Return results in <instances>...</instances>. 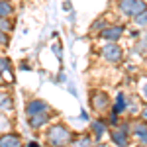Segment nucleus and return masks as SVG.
<instances>
[{"mask_svg":"<svg viewBox=\"0 0 147 147\" xmlns=\"http://www.w3.org/2000/svg\"><path fill=\"white\" fill-rule=\"evenodd\" d=\"M47 143L51 147H67L71 141H73V131L69 129L67 125L63 124H55L47 129Z\"/></svg>","mask_w":147,"mask_h":147,"instance_id":"obj_1","label":"nucleus"},{"mask_svg":"<svg viewBox=\"0 0 147 147\" xmlns=\"http://www.w3.org/2000/svg\"><path fill=\"white\" fill-rule=\"evenodd\" d=\"M145 8H147V4L143 0H120V10H122V14L129 16V18L139 16Z\"/></svg>","mask_w":147,"mask_h":147,"instance_id":"obj_2","label":"nucleus"},{"mask_svg":"<svg viewBox=\"0 0 147 147\" xmlns=\"http://www.w3.org/2000/svg\"><path fill=\"white\" fill-rule=\"evenodd\" d=\"M102 57L108 63H120L122 61V49H120L118 43L110 41V43H106V45L102 47Z\"/></svg>","mask_w":147,"mask_h":147,"instance_id":"obj_3","label":"nucleus"},{"mask_svg":"<svg viewBox=\"0 0 147 147\" xmlns=\"http://www.w3.org/2000/svg\"><path fill=\"white\" fill-rule=\"evenodd\" d=\"M122 34H124V26H108L100 32V37L106 41H116L122 37Z\"/></svg>","mask_w":147,"mask_h":147,"instance_id":"obj_4","label":"nucleus"},{"mask_svg":"<svg viewBox=\"0 0 147 147\" xmlns=\"http://www.w3.org/2000/svg\"><path fill=\"white\" fill-rule=\"evenodd\" d=\"M112 141H114L118 147H127V143H129V137H127L125 127H116V129H114V131H112Z\"/></svg>","mask_w":147,"mask_h":147,"instance_id":"obj_5","label":"nucleus"},{"mask_svg":"<svg viewBox=\"0 0 147 147\" xmlns=\"http://www.w3.org/2000/svg\"><path fill=\"white\" fill-rule=\"evenodd\" d=\"M108 96L104 94V92H94L92 94V106H94V110H98V112H104L106 108H108Z\"/></svg>","mask_w":147,"mask_h":147,"instance_id":"obj_6","label":"nucleus"},{"mask_svg":"<svg viewBox=\"0 0 147 147\" xmlns=\"http://www.w3.org/2000/svg\"><path fill=\"white\" fill-rule=\"evenodd\" d=\"M0 147H22V137L16 134H4L0 136Z\"/></svg>","mask_w":147,"mask_h":147,"instance_id":"obj_7","label":"nucleus"},{"mask_svg":"<svg viewBox=\"0 0 147 147\" xmlns=\"http://www.w3.org/2000/svg\"><path fill=\"white\" fill-rule=\"evenodd\" d=\"M49 106H47L43 100H32L28 106H26V112L28 116H34V114H41V112H47Z\"/></svg>","mask_w":147,"mask_h":147,"instance_id":"obj_8","label":"nucleus"},{"mask_svg":"<svg viewBox=\"0 0 147 147\" xmlns=\"http://www.w3.org/2000/svg\"><path fill=\"white\" fill-rule=\"evenodd\" d=\"M30 118V125L32 127H41V125H45L49 122V116L47 112H41V114H34V116H28Z\"/></svg>","mask_w":147,"mask_h":147,"instance_id":"obj_9","label":"nucleus"},{"mask_svg":"<svg viewBox=\"0 0 147 147\" xmlns=\"http://www.w3.org/2000/svg\"><path fill=\"white\" fill-rule=\"evenodd\" d=\"M125 104H127V100H125V96H124V92H120L118 96H116V100H114V108H112V114H118L120 112H124L125 110Z\"/></svg>","mask_w":147,"mask_h":147,"instance_id":"obj_10","label":"nucleus"},{"mask_svg":"<svg viewBox=\"0 0 147 147\" xmlns=\"http://www.w3.org/2000/svg\"><path fill=\"white\" fill-rule=\"evenodd\" d=\"M92 131H94V137H96V139H102L104 131H106V124H104V122H100V120L92 122Z\"/></svg>","mask_w":147,"mask_h":147,"instance_id":"obj_11","label":"nucleus"},{"mask_svg":"<svg viewBox=\"0 0 147 147\" xmlns=\"http://www.w3.org/2000/svg\"><path fill=\"white\" fill-rule=\"evenodd\" d=\"M12 4L8 2V0H0V18H8L12 14Z\"/></svg>","mask_w":147,"mask_h":147,"instance_id":"obj_12","label":"nucleus"},{"mask_svg":"<svg viewBox=\"0 0 147 147\" xmlns=\"http://www.w3.org/2000/svg\"><path fill=\"white\" fill-rule=\"evenodd\" d=\"M12 98L8 96V94H2L0 96V110H12Z\"/></svg>","mask_w":147,"mask_h":147,"instance_id":"obj_13","label":"nucleus"},{"mask_svg":"<svg viewBox=\"0 0 147 147\" xmlns=\"http://www.w3.org/2000/svg\"><path fill=\"white\" fill-rule=\"evenodd\" d=\"M73 145H75V147H92V139L88 136H82V137H79Z\"/></svg>","mask_w":147,"mask_h":147,"instance_id":"obj_14","label":"nucleus"},{"mask_svg":"<svg viewBox=\"0 0 147 147\" xmlns=\"http://www.w3.org/2000/svg\"><path fill=\"white\" fill-rule=\"evenodd\" d=\"M136 136L139 137L141 141H147V125H143V124L136 125Z\"/></svg>","mask_w":147,"mask_h":147,"instance_id":"obj_15","label":"nucleus"},{"mask_svg":"<svg viewBox=\"0 0 147 147\" xmlns=\"http://www.w3.org/2000/svg\"><path fill=\"white\" fill-rule=\"evenodd\" d=\"M10 127H12L10 120H8L4 114H0V134H2V131H10Z\"/></svg>","mask_w":147,"mask_h":147,"instance_id":"obj_16","label":"nucleus"},{"mask_svg":"<svg viewBox=\"0 0 147 147\" xmlns=\"http://www.w3.org/2000/svg\"><path fill=\"white\" fill-rule=\"evenodd\" d=\"M136 24L137 26H141V28H147V8L139 16H136Z\"/></svg>","mask_w":147,"mask_h":147,"instance_id":"obj_17","label":"nucleus"},{"mask_svg":"<svg viewBox=\"0 0 147 147\" xmlns=\"http://www.w3.org/2000/svg\"><path fill=\"white\" fill-rule=\"evenodd\" d=\"M10 30H12V24L8 22L6 18H0V32H2V34H8Z\"/></svg>","mask_w":147,"mask_h":147,"instance_id":"obj_18","label":"nucleus"},{"mask_svg":"<svg viewBox=\"0 0 147 147\" xmlns=\"http://www.w3.org/2000/svg\"><path fill=\"white\" fill-rule=\"evenodd\" d=\"M141 120H143V124H147V106L141 108Z\"/></svg>","mask_w":147,"mask_h":147,"instance_id":"obj_19","label":"nucleus"},{"mask_svg":"<svg viewBox=\"0 0 147 147\" xmlns=\"http://www.w3.org/2000/svg\"><path fill=\"white\" fill-rule=\"evenodd\" d=\"M2 71H8V61H2V59H0V73H2Z\"/></svg>","mask_w":147,"mask_h":147,"instance_id":"obj_20","label":"nucleus"},{"mask_svg":"<svg viewBox=\"0 0 147 147\" xmlns=\"http://www.w3.org/2000/svg\"><path fill=\"white\" fill-rule=\"evenodd\" d=\"M0 43H4V45L8 43V35H6V34H2V32H0Z\"/></svg>","mask_w":147,"mask_h":147,"instance_id":"obj_21","label":"nucleus"},{"mask_svg":"<svg viewBox=\"0 0 147 147\" xmlns=\"http://www.w3.org/2000/svg\"><path fill=\"white\" fill-rule=\"evenodd\" d=\"M141 94H143V98L147 100V82H143V84H141Z\"/></svg>","mask_w":147,"mask_h":147,"instance_id":"obj_22","label":"nucleus"},{"mask_svg":"<svg viewBox=\"0 0 147 147\" xmlns=\"http://www.w3.org/2000/svg\"><path fill=\"white\" fill-rule=\"evenodd\" d=\"M28 147H39V143H35V141H32V143H30Z\"/></svg>","mask_w":147,"mask_h":147,"instance_id":"obj_23","label":"nucleus"},{"mask_svg":"<svg viewBox=\"0 0 147 147\" xmlns=\"http://www.w3.org/2000/svg\"><path fill=\"white\" fill-rule=\"evenodd\" d=\"M137 147H147V145H137Z\"/></svg>","mask_w":147,"mask_h":147,"instance_id":"obj_24","label":"nucleus"}]
</instances>
